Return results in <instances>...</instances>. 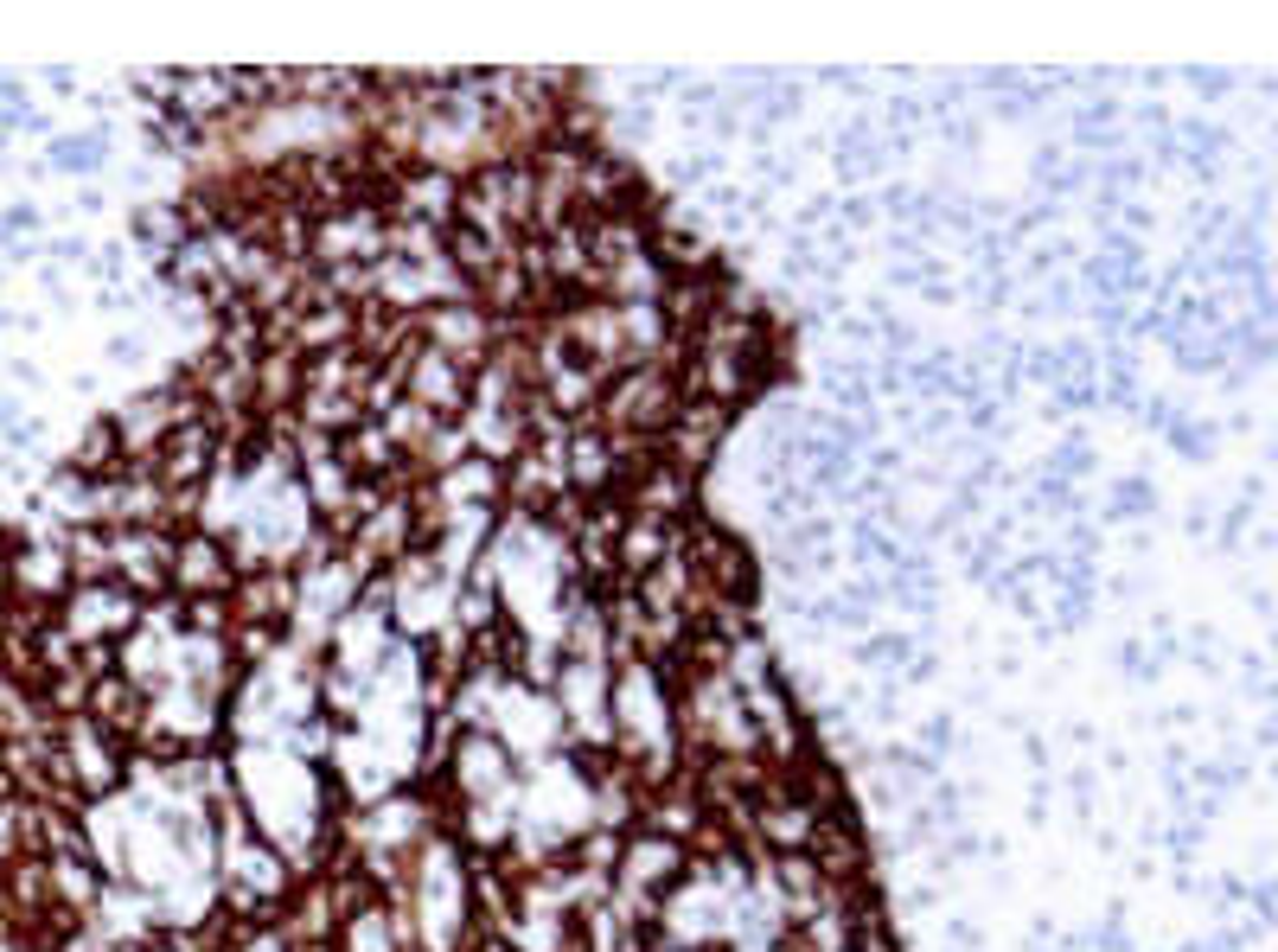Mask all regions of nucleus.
<instances>
[{"label": "nucleus", "mask_w": 1278, "mask_h": 952, "mask_svg": "<svg viewBox=\"0 0 1278 952\" xmlns=\"http://www.w3.org/2000/svg\"><path fill=\"white\" fill-rule=\"evenodd\" d=\"M908 659H914V640H908V633H863V640H856V665L876 672V678L908 672Z\"/></svg>", "instance_id": "nucleus-5"}, {"label": "nucleus", "mask_w": 1278, "mask_h": 952, "mask_svg": "<svg viewBox=\"0 0 1278 952\" xmlns=\"http://www.w3.org/2000/svg\"><path fill=\"white\" fill-rule=\"evenodd\" d=\"M13 844H19V812H0V856H13Z\"/></svg>", "instance_id": "nucleus-13"}, {"label": "nucleus", "mask_w": 1278, "mask_h": 952, "mask_svg": "<svg viewBox=\"0 0 1278 952\" xmlns=\"http://www.w3.org/2000/svg\"><path fill=\"white\" fill-rule=\"evenodd\" d=\"M1119 665H1126V678H1132V684H1150L1157 672H1163V665L1150 659V646H1144V640H1126V646H1119Z\"/></svg>", "instance_id": "nucleus-9"}, {"label": "nucleus", "mask_w": 1278, "mask_h": 952, "mask_svg": "<svg viewBox=\"0 0 1278 952\" xmlns=\"http://www.w3.org/2000/svg\"><path fill=\"white\" fill-rule=\"evenodd\" d=\"M921 748H927V761H934L940 748H953V716H934V722L921 729Z\"/></svg>", "instance_id": "nucleus-12"}, {"label": "nucleus", "mask_w": 1278, "mask_h": 952, "mask_svg": "<svg viewBox=\"0 0 1278 952\" xmlns=\"http://www.w3.org/2000/svg\"><path fill=\"white\" fill-rule=\"evenodd\" d=\"M447 257H454V269L473 275V281H486V275L499 269V250H493V237H486L480 224H467V218L447 231Z\"/></svg>", "instance_id": "nucleus-4"}, {"label": "nucleus", "mask_w": 1278, "mask_h": 952, "mask_svg": "<svg viewBox=\"0 0 1278 952\" xmlns=\"http://www.w3.org/2000/svg\"><path fill=\"white\" fill-rule=\"evenodd\" d=\"M173 575L186 588H205V595H224L231 588V562H224V550L211 544V538H179L173 544Z\"/></svg>", "instance_id": "nucleus-1"}, {"label": "nucleus", "mask_w": 1278, "mask_h": 952, "mask_svg": "<svg viewBox=\"0 0 1278 952\" xmlns=\"http://www.w3.org/2000/svg\"><path fill=\"white\" fill-rule=\"evenodd\" d=\"M1170 441H1176L1189 460H1208V454H1215V441H1221V428H1215V422H1195V415H1182V422L1170 428Z\"/></svg>", "instance_id": "nucleus-6"}, {"label": "nucleus", "mask_w": 1278, "mask_h": 952, "mask_svg": "<svg viewBox=\"0 0 1278 952\" xmlns=\"http://www.w3.org/2000/svg\"><path fill=\"white\" fill-rule=\"evenodd\" d=\"M569 480H575V486H607V480H614V448H607L601 428H588V435L575 428V435H569Z\"/></svg>", "instance_id": "nucleus-2"}, {"label": "nucleus", "mask_w": 1278, "mask_h": 952, "mask_svg": "<svg viewBox=\"0 0 1278 952\" xmlns=\"http://www.w3.org/2000/svg\"><path fill=\"white\" fill-rule=\"evenodd\" d=\"M1157 512V486L1150 480H1119L1113 486V518H1150Z\"/></svg>", "instance_id": "nucleus-7"}, {"label": "nucleus", "mask_w": 1278, "mask_h": 952, "mask_svg": "<svg viewBox=\"0 0 1278 952\" xmlns=\"http://www.w3.org/2000/svg\"><path fill=\"white\" fill-rule=\"evenodd\" d=\"M966 294L979 301V313H997V307H1010V275H979Z\"/></svg>", "instance_id": "nucleus-10"}, {"label": "nucleus", "mask_w": 1278, "mask_h": 952, "mask_svg": "<svg viewBox=\"0 0 1278 952\" xmlns=\"http://www.w3.org/2000/svg\"><path fill=\"white\" fill-rule=\"evenodd\" d=\"M1182 84H1189L1195 97H1208V103H1221V97L1234 90V71H1202V64H1189V71H1182Z\"/></svg>", "instance_id": "nucleus-8"}, {"label": "nucleus", "mask_w": 1278, "mask_h": 952, "mask_svg": "<svg viewBox=\"0 0 1278 952\" xmlns=\"http://www.w3.org/2000/svg\"><path fill=\"white\" fill-rule=\"evenodd\" d=\"M103 147H109L103 129H90V135H52L45 166H52V173H103V160H109Z\"/></svg>", "instance_id": "nucleus-3"}, {"label": "nucleus", "mask_w": 1278, "mask_h": 952, "mask_svg": "<svg viewBox=\"0 0 1278 952\" xmlns=\"http://www.w3.org/2000/svg\"><path fill=\"white\" fill-rule=\"evenodd\" d=\"M716 173H722V153H691V160H678V186H716Z\"/></svg>", "instance_id": "nucleus-11"}]
</instances>
